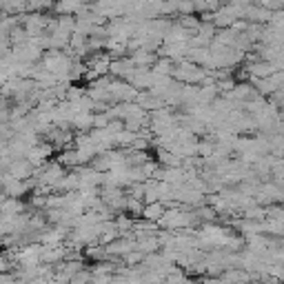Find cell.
Here are the masks:
<instances>
[{"label":"cell","instance_id":"1","mask_svg":"<svg viewBox=\"0 0 284 284\" xmlns=\"http://www.w3.org/2000/svg\"><path fill=\"white\" fill-rule=\"evenodd\" d=\"M164 213V209H162V204H151V206H147V209H144V215H147V218H160V215Z\"/></svg>","mask_w":284,"mask_h":284}]
</instances>
